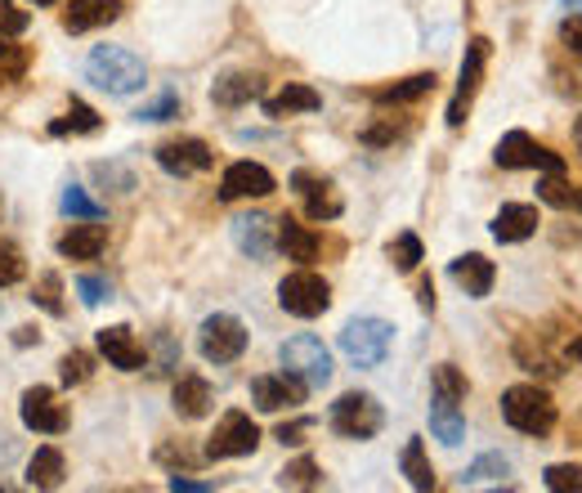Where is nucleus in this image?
<instances>
[{
  "mask_svg": "<svg viewBox=\"0 0 582 493\" xmlns=\"http://www.w3.org/2000/svg\"><path fill=\"white\" fill-rule=\"evenodd\" d=\"M90 373H94V359H90L85 350H72V354H63V363H59V378H63V386H81V382H90Z\"/></svg>",
  "mask_w": 582,
  "mask_h": 493,
  "instance_id": "nucleus-36",
  "label": "nucleus"
},
{
  "mask_svg": "<svg viewBox=\"0 0 582 493\" xmlns=\"http://www.w3.org/2000/svg\"><path fill=\"white\" fill-rule=\"evenodd\" d=\"M502 417L520 435H551V426H555V400L542 386H511L502 395Z\"/></svg>",
  "mask_w": 582,
  "mask_h": 493,
  "instance_id": "nucleus-4",
  "label": "nucleus"
},
{
  "mask_svg": "<svg viewBox=\"0 0 582 493\" xmlns=\"http://www.w3.org/2000/svg\"><path fill=\"white\" fill-rule=\"evenodd\" d=\"M261 108H265V117H292V112H318L323 108V94L314 90V85H300V81H292V85H283L278 94H269V99H261Z\"/></svg>",
  "mask_w": 582,
  "mask_h": 493,
  "instance_id": "nucleus-24",
  "label": "nucleus"
},
{
  "mask_svg": "<svg viewBox=\"0 0 582 493\" xmlns=\"http://www.w3.org/2000/svg\"><path fill=\"white\" fill-rule=\"evenodd\" d=\"M103 247H108V229L99 220H81V224H72L59 238V256H68V261H99Z\"/></svg>",
  "mask_w": 582,
  "mask_h": 493,
  "instance_id": "nucleus-19",
  "label": "nucleus"
},
{
  "mask_svg": "<svg viewBox=\"0 0 582 493\" xmlns=\"http://www.w3.org/2000/svg\"><path fill=\"white\" fill-rule=\"evenodd\" d=\"M28 28H32L28 10H19L14 0H0V32H6V37H23Z\"/></svg>",
  "mask_w": 582,
  "mask_h": 493,
  "instance_id": "nucleus-40",
  "label": "nucleus"
},
{
  "mask_svg": "<svg viewBox=\"0 0 582 493\" xmlns=\"http://www.w3.org/2000/svg\"><path fill=\"white\" fill-rule=\"evenodd\" d=\"M171 117H180V99L175 94H162V99H153V103H144L135 112V121H171Z\"/></svg>",
  "mask_w": 582,
  "mask_h": 493,
  "instance_id": "nucleus-41",
  "label": "nucleus"
},
{
  "mask_svg": "<svg viewBox=\"0 0 582 493\" xmlns=\"http://www.w3.org/2000/svg\"><path fill=\"white\" fill-rule=\"evenodd\" d=\"M85 77L108 94H135L149 81L144 59L126 46H94L90 59H85Z\"/></svg>",
  "mask_w": 582,
  "mask_h": 493,
  "instance_id": "nucleus-1",
  "label": "nucleus"
},
{
  "mask_svg": "<svg viewBox=\"0 0 582 493\" xmlns=\"http://www.w3.org/2000/svg\"><path fill=\"white\" fill-rule=\"evenodd\" d=\"M63 471H68V466H63V453L45 444V449H37L32 462H28V484H32V489H59V484H63Z\"/></svg>",
  "mask_w": 582,
  "mask_h": 493,
  "instance_id": "nucleus-27",
  "label": "nucleus"
},
{
  "mask_svg": "<svg viewBox=\"0 0 582 493\" xmlns=\"http://www.w3.org/2000/svg\"><path fill=\"white\" fill-rule=\"evenodd\" d=\"M466 391H471V386H466V378L457 373V368L452 363H439L435 368V395H448V400H466Z\"/></svg>",
  "mask_w": 582,
  "mask_h": 493,
  "instance_id": "nucleus-39",
  "label": "nucleus"
},
{
  "mask_svg": "<svg viewBox=\"0 0 582 493\" xmlns=\"http://www.w3.org/2000/svg\"><path fill=\"white\" fill-rule=\"evenodd\" d=\"M538 224H542V215L533 202H502V211L493 215V238L498 242H524L538 233Z\"/></svg>",
  "mask_w": 582,
  "mask_h": 493,
  "instance_id": "nucleus-20",
  "label": "nucleus"
},
{
  "mask_svg": "<svg viewBox=\"0 0 582 493\" xmlns=\"http://www.w3.org/2000/svg\"><path fill=\"white\" fill-rule=\"evenodd\" d=\"M421 310H435V288L430 283H421Z\"/></svg>",
  "mask_w": 582,
  "mask_h": 493,
  "instance_id": "nucleus-49",
  "label": "nucleus"
},
{
  "mask_svg": "<svg viewBox=\"0 0 582 493\" xmlns=\"http://www.w3.org/2000/svg\"><path fill=\"white\" fill-rule=\"evenodd\" d=\"M278 484H283V489H314V484H318V462H314V457H296L292 466H283Z\"/></svg>",
  "mask_w": 582,
  "mask_h": 493,
  "instance_id": "nucleus-37",
  "label": "nucleus"
},
{
  "mask_svg": "<svg viewBox=\"0 0 582 493\" xmlns=\"http://www.w3.org/2000/svg\"><path fill=\"white\" fill-rule=\"evenodd\" d=\"M327 426L340 440H372L386 426V409L377 404V395L368 391H345L331 409H327Z\"/></svg>",
  "mask_w": 582,
  "mask_h": 493,
  "instance_id": "nucleus-3",
  "label": "nucleus"
},
{
  "mask_svg": "<svg viewBox=\"0 0 582 493\" xmlns=\"http://www.w3.org/2000/svg\"><path fill=\"white\" fill-rule=\"evenodd\" d=\"M292 184H296V193H305V215H309V220H336V215H340V198L331 193L327 180H318V175H309V171H296Z\"/></svg>",
  "mask_w": 582,
  "mask_h": 493,
  "instance_id": "nucleus-23",
  "label": "nucleus"
},
{
  "mask_svg": "<svg viewBox=\"0 0 582 493\" xmlns=\"http://www.w3.org/2000/svg\"><path fill=\"white\" fill-rule=\"evenodd\" d=\"M256 449H261V426H256L243 409H228V413L215 422L211 440H206V457H211V462L247 457V453H256Z\"/></svg>",
  "mask_w": 582,
  "mask_h": 493,
  "instance_id": "nucleus-7",
  "label": "nucleus"
},
{
  "mask_svg": "<svg viewBox=\"0 0 582 493\" xmlns=\"http://www.w3.org/2000/svg\"><path fill=\"white\" fill-rule=\"evenodd\" d=\"M399 471L408 475V484L412 489H435V466H430V457H426V444L421 440H408L404 444V453H399Z\"/></svg>",
  "mask_w": 582,
  "mask_h": 493,
  "instance_id": "nucleus-28",
  "label": "nucleus"
},
{
  "mask_svg": "<svg viewBox=\"0 0 582 493\" xmlns=\"http://www.w3.org/2000/svg\"><path fill=\"white\" fill-rule=\"evenodd\" d=\"M99 354L122 368V373H140L144 368V345L135 341V332L126 323H112V328H99Z\"/></svg>",
  "mask_w": 582,
  "mask_h": 493,
  "instance_id": "nucleus-15",
  "label": "nucleus"
},
{
  "mask_svg": "<svg viewBox=\"0 0 582 493\" xmlns=\"http://www.w3.org/2000/svg\"><path fill=\"white\" fill-rule=\"evenodd\" d=\"M538 198L547 207H555V211H582V189L569 184L564 175H542L538 180Z\"/></svg>",
  "mask_w": 582,
  "mask_h": 493,
  "instance_id": "nucleus-31",
  "label": "nucleus"
},
{
  "mask_svg": "<svg viewBox=\"0 0 582 493\" xmlns=\"http://www.w3.org/2000/svg\"><path fill=\"white\" fill-rule=\"evenodd\" d=\"M32 6H54V0H32Z\"/></svg>",
  "mask_w": 582,
  "mask_h": 493,
  "instance_id": "nucleus-53",
  "label": "nucleus"
},
{
  "mask_svg": "<svg viewBox=\"0 0 582 493\" xmlns=\"http://www.w3.org/2000/svg\"><path fill=\"white\" fill-rule=\"evenodd\" d=\"M278 247L287 252V261H300V265L318 261V238H314L300 220H292V215L278 220Z\"/></svg>",
  "mask_w": 582,
  "mask_h": 493,
  "instance_id": "nucleus-26",
  "label": "nucleus"
},
{
  "mask_svg": "<svg viewBox=\"0 0 582 493\" xmlns=\"http://www.w3.org/2000/svg\"><path fill=\"white\" fill-rule=\"evenodd\" d=\"M278 305L292 314V319H318L327 305H331V288L323 274L314 270H296L278 283Z\"/></svg>",
  "mask_w": 582,
  "mask_h": 493,
  "instance_id": "nucleus-8",
  "label": "nucleus"
},
{
  "mask_svg": "<svg viewBox=\"0 0 582 493\" xmlns=\"http://www.w3.org/2000/svg\"><path fill=\"white\" fill-rule=\"evenodd\" d=\"M564 354H569V359H578V363H582V336H573V341H569V350H564Z\"/></svg>",
  "mask_w": 582,
  "mask_h": 493,
  "instance_id": "nucleus-50",
  "label": "nucleus"
},
{
  "mask_svg": "<svg viewBox=\"0 0 582 493\" xmlns=\"http://www.w3.org/2000/svg\"><path fill=\"white\" fill-rule=\"evenodd\" d=\"M197 350L206 363H233V359H243L247 350V323L243 319H233V314H211L197 332Z\"/></svg>",
  "mask_w": 582,
  "mask_h": 493,
  "instance_id": "nucleus-9",
  "label": "nucleus"
},
{
  "mask_svg": "<svg viewBox=\"0 0 582 493\" xmlns=\"http://www.w3.org/2000/svg\"><path fill=\"white\" fill-rule=\"evenodd\" d=\"M573 144H578V149H582V117H578V121H573Z\"/></svg>",
  "mask_w": 582,
  "mask_h": 493,
  "instance_id": "nucleus-51",
  "label": "nucleus"
},
{
  "mask_svg": "<svg viewBox=\"0 0 582 493\" xmlns=\"http://www.w3.org/2000/svg\"><path fill=\"white\" fill-rule=\"evenodd\" d=\"M502 475H511V457H502V453H484V457H476L471 466H466V475L457 480L461 489H476V484H502Z\"/></svg>",
  "mask_w": 582,
  "mask_h": 493,
  "instance_id": "nucleus-29",
  "label": "nucleus"
},
{
  "mask_svg": "<svg viewBox=\"0 0 582 493\" xmlns=\"http://www.w3.org/2000/svg\"><path fill=\"white\" fill-rule=\"evenodd\" d=\"M274 193V175L261 162H233L219 180V198L224 202H243V198H269Z\"/></svg>",
  "mask_w": 582,
  "mask_h": 493,
  "instance_id": "nucleus-14",
  "label": "nucleus"
},
{
  "mask_svg": "<svg viewBox=\"0 0 582 493\" xmlns=\"http://www.w3.org/2000/svg\"><path fill=\"white\" fill-rule=\"evenodd\" d=\"M14 453H19V444H14L10 435H0V466H6V462H10Z\"/></svg>",
  "mask_w": 582,
  "mask_h": 493,
  "instance_id": "nucleus-48",
  "label": "nucleus"
},
{
  "mask_svg": "<svg viewBox=\"0 0 582 493\" xmlns=\"http://www.w3.org/2000/svg\"><path fill=\"white\" fill-rule=\"evenodd\" d=\"M309 426H314L309 417H300V422H283V426H278V440H283V444H300V435H305Z\"/></svg>",
  "mask_w": 582,
  "mask_h": 493,
  "instance_id": "nucleus-46",
  "label": "nucleus"
},
{
  "mask_svg": "<svg viewBox=\"0 0 582 493\" xmlns=\"http://www.w3.org/2000/svg\"><path fill=\"white\" fill-rule=\"evenodd\" d=\"M564 10H573V14H582V0H560Z\"/></svg>",
  "mask_w": 582,
  "mask_h": 493,
  "instance_id": "nucleus-52",
  "label": "nucleus"
},
{
  "mask_svg": "<svg viewBox=\"0 0 582 493\" xmlns=\"http://www.w3.org/2000/svg\"><path fill=\"white\" fill-rule=\"evenodd\" d=\"M430 90H435V72H417V77H408V81L381 85L372 99H377V103H412V99H421V94H430Z\"/></svg>",
  "mask_w": 582,
  "mask_h": 493,
  "instance_id": "nucleus-32",
  "label": "nucleus"
},
{
  "mask_svg": "<svg viewBox=\"0 0 582 493\" xmlns=\"http://www.w3.org/2000/svg\"><path fill=\"white\" fill-rule=\"evenodd\" d=\"M59 207H63V215H72V220H103V215H108V211H103L85 189H76V184L63 189V202H59Z\"/></svg>",
  "mask_w": 582,
  "mask_h": 493,
  "instance_id": "nucleus-33",
  "label": "nucleus"
},
{
  "mask_svg": "<svg viewBox=\"0 0 582 493\" xmlns=\"http://www.w3.org/2000/svg\"><path fill=\"white\" fill-rule=\"evenodd\" d=\"M390 261H395L399 274H412V270L421 265V238H417V233H399V238L390 242Z\"/></svg>",
  "mask_w": 582,
  "mask_h": 493,
  "instance_id": "nucleus-35",
  "label": "nucleus"
},
{
  "mask_svg": "<svg viewBox=\"0 0 582 493\" xmlns=\"http://www.w3.org/2000/svg\"><path fill=\"white\" fill-rule=\"evenodd\" d=\"M171 489H175V493H211L206 480H184V475H171Z\"/></svg>",
  "mask_w": 582,
  "mask_h": 493,
  "instance_id": "nucleus-47",
  "label": "nucleus"
},
{
  "mask_svg": "<svg viewBox=\"0 0 582 493\" xmlns=\"http://www.w3.org/2000/svg\"><path fill=\"white\" fill-rule=\"evenodd\" d=\"M542 484L551 493H582V466L578 462H555L542 471Z\"/></svg>",
  "mask_w": 582,
  "mask_h": 493,
  "instance_id": "nucleus-34",
  "label": "nucleus"
},
{
  "mask_svg": "<svg viewBox=\"0 0 582 493\" xmlns=\"http://www.w3.org/2000/svg\"><path fill=\"white\" fill-rule=\"evenodd\" d=\"M23 274H28V265H23V252H19L14 242H0V288H14Z\"/></svg>",
  "mask_w": 582,
  "mask_h": 493,
  "instance_id": "nucleus-38",
  "label": "nucleus"
},
{
  "mask_svg": "<svg viewBox=\"0 0 582 493\" xmlns=\"http://www.w3.org/2000/svg\"><path fill=\"white\" fill-rule=\"evenodd\" d=\"M28 68V54L14 46V37H6L0 32V72H10V77H19Z\"/></svg>",
  "mask_w": 582,
  "mask_h": 493,
  "instance_id": "nucleus-44",
  "label": "nucleus"
},
{
  "mask_svg": "<svg viewBox=\"0 0 582 493\" xmlns=\"http://www.w3.org/2000/svg\"><path fill=\"white\" fill-rule=\"evenodd\" d=\"M493 162L502 171H542V175H564V158L538 144L529 131H507L493 149Z\"/></svg>",
  "mask_w": 582,
  "mask_h": 493,
  "instance_id": "nucleus-6",
  "label": "nucleus"
},
{
  "mask_svg": "<svg viewBox=\"0 0 582 493\" xmlns=\"http://www.w3.org/2000/svg\"><path fill=\"white\" fill-rule=\"evenodd\" d=\"M59 292H63V283H59V274H45L32 301H37V305H41L45 314H63V301H59Z\"/></svg>",
  "mask_w": 582,
  "mask_h": 493,
  "instance_id": "nucleus-43",
  "label": "nucleus"
},
{
  "mask_svg": "<svg viewBox=\"0 0 582 493\" xmlns=\"http://www.w3.org/2000/svg\"><path fill=\"white\" fill-rule=\"evenodd\" d=\"M484 59H489V41H484V37H476L471 46H466V59H461V81H457V94H452V103H448V127H452V131L466 121V112H471V99H476L480 77H484Z\"/></svg>",
  "mask_w": 582,
  "mask_h": 493,
  "instance_id": "nucleus-10",
  "label": "nucleus"
},
{
  "mask_svg": "<svg viewBox=\"0 0 582 493\" xmlns=\"http://www.w3.org/2000/svg\"><path fill=\"white\" fill-rule=\"evenodd\" d=\"M19 413H23V426L37 431V435H63V431H68V409L54 400L50 386H32V391H23Z\"/></svg>",
  "mask_w": 582,
  "mask_h": 493,
  "instance_id": "nucleus-12",
  "label": "nucleus"
},
{
  "mask_svg": "<svg viewBox=\"0 0 582 493\" xmlns=\"http://www.w3.org/2000/svg\"><path fill=\"white\" fill-rule=\"evenodd\" d=\"M233 242H238L252 261H269L278 252V220H269L261 211L238 215V220H233Z\"/></svg>",
  "mask_w": 582,
  "mask_h": 493,
  "instance_id": "nucleus-13",
  "label": "nucleus"
},
{
  "mask_svg": "<svg viewBox=\"0 0 582 493\" xmlns=\"http://www.w3.org/2000/svg\"><path fill=\"white\" fill-rule=\"evenodd\" d=\"M76 292H81V301H85L90 310H99V305L112 296L108 279H94V274H81V279H76Z\"/></svg>",
  "mask_w": 582,
  "mask_h": 493,
  "instance_id": "nucleus-42",
  "label": "nucleus"
},
{
  "mask_svg": "<svg viewBox=\"0 0 582 493\" xmlns=\"http://www.w3.org/2000/svg\"><path fill=\"white\" fill-rule=\"evenodd\" d=\"M252 99H265V81L256 72H224L211 85V103H219V108H243Z\"/></svg>",
  "mask_w": 582,
  "mask_h": 493,
  "instance_id": "nucleus-21",
  "label": "nucleus"
},
{
  "mask_svg": "<svg viewBox=\"0 0 582 493\" xmlns=\"http://www.w3.org/2000/svg\"><path fill=\"white\" fill-rule=\"evenodd\" d=\"M430 435L439 444H448V449H457L466 440V413H461V404L448 400V395H435V391H430Z\"/></svg>",
  "mask_w": 582,
  "mask_h": 493,
  "instance_id": "nucleus-22",
  "label": "nucleus"
},
{
  "mask_svg": "<svg viewBox=\"0 0 582 493\" xmlns=\"http://www.w3.org/2000/svg\"><path fill=\"white\" fill-rule=\"evenodd\" d=\"M448 279H452L466 296L484 301V296L493 292V283H498V265H493L489 256H480V252H466V256H457V261L448 265Z\"/></svg>",
  "mask_w": 582,
  "mask_h": 493,
  "instance_id": "nucleus-16",
  "label": "nucleus"
},
{
  "mask_svg": "<svg viewBox=\"0 0 582 493\" xmlns=\"http://www.w3.org/2000/svg\"><path fill=\"white\" fill-rule=\"evenodd\" d=\"M103 127L99 121V112L90 108V103H81V99H72V108H68V117H59V121H50V135H94Z\"/></svg>",
  "mask_w": 582,
  "mask_h": 493,
  "instance_id": "nucleus-30",
  "label": "nucleus"
},
{
  "mask_svg": "<svg viewBox=\"0 0 582 493\" xmlns=\"http://www.w3.org/2000/svg\"><path fill=\"white\" fill-rule=\"evenodd\" d=\"M560 41H564V50L582 63V14H573V19L560 23Z\"/></svg>",
  "mask_w": 582,
  "mask_h": 493,
  "instance_id": "nucleus-45",
  "label": "nucleus"
},
{
  "mask_svg": "<svg viewBox=\"0 0 582 493\" xmlns=\"http://www.w3.org/2000/svg\"><path fill=\"white\" fill-rule=\"evenodd\" d=\"M122 19V0H72L63 10V32L81 37V32H94V28H108Z\"/></svg>",
  "mask_w": 582,
  "mask_h": 493,
  "instance_id": "nucleus-18",
  "label": "nucleus"
},
{
  "mask_svg": "<svg viewBox=\"0 0 582 493\" xmlns=\"http://www.w3.org/2000/svg\"><path fill=\"white\" fill-rule=\"evenodd\" d=\"M278 359H283L287 373L300 378L309 391H323V386L331 382V350H327L318 336H309V332L283 341V345H278Z\"/></svg>",
  "mask_w": 582,
  "mask_h": 493,
  "instance_id": "nucleus-5",
  "label": "nucleus"
},
{
  "mask_svg": "<svg viewBox=\"0 0 582 493\" xmlns=\"http://www.w3.org/2000/svg\"><path fill=\"white\" fill-rule=\"evenodd\" d=\"M390 350H395V323H386L377 314H359L340 328V354L355 368H377V363H386Z\"/></svg>",
  "mask_w": 582,
  "mask_h": 493,
  "instance_id": "nucleus-2",
  "label": "nucleus"
},
{
  "mask_svg": "<svg viewBox=\"0 0 582 493\" xmlns=\"http://www.w3.org/2000/svg\"><path fill=\"white\" fill-rule=\"evenodd\" d=\"M211 149L202 144V140H171V144H162L157 149V167L162 171H171V175H202V171H211Z\"/></svg>",
  "mask_w": 582,
  "mask_h": 493,
  "instance_id": "nucleus-17",
  "label": "nucleus"
},
{
  "mask_svg": "<svg viewBox=\"0 0 582 493\" xmlns=\"http://www.w3.org/2000/svg\"><path fill=\"white\" fill-rule=\"evenodd\" d=\"M305 395H309V386H305L300 378H292L287 368H283V373L252 378V404H256L261 413H283V409H296V404H305Z\"/></svg>",
  "mask_w": 582,
  "mask_h": 493,
  "instance_id": "nucleus-11",
  "label": "nucleus"
},
{
  "mask_svg": "<svg viewBox=\"0 0 582 493\" xmlns=\"http://www.w3.org/2000/svg\"><path fill=\"white\" fill-rule=\"evenodd\" d=\"M171 400H175V413L188 417V422H197V417H206V413L215 409V391H211V382H206V378H193V373L175 382V395H171Z\"/></svg>",
  "mask_w": 582,
  "mask_h": 493,
  "instance_id": "nucleus-25",
  "label": "nucleus"
}]
</instances>
